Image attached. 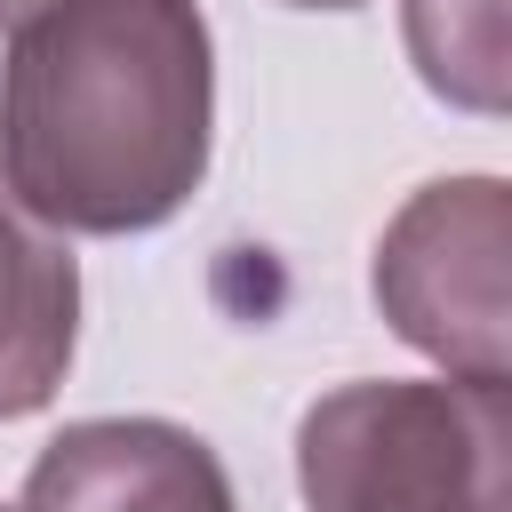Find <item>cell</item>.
<instances>
[{
	"label": "cell",
	"instance_id": "3",
	"mask_svg": "<svg viewBox=\"0 0 512 512\" xmlns=\"http://www.w3.org/2000/svg\"><path fill=\"white\" fill-rule=\"evenodd\" d=\"M512 192L504 176H440L376 240V312L440 376L512 384Z\"/></svg>",
	"mask_w": 512,
	"mask_h": 512
},
{
	"label": "cell",
	"instance_id": "6",
	"mask_svg": "<svg viewBox=\"0 0 512 512\" xmlns=\"http://www.w3.org/2000/svg\"><path fill=\"white\" fill-rule=\"evenodd\" d=\"M408 56L432 96L456 112L496 120L512 104V40H504V0H400Z\"/></svg>",
	"mask_w": 512,
	"mask_h": 512
},
{
	"label": "cell",
	"instance_id": "1",
	"mask_svg": "<svg viewBox=\"0 0 512 512\" xmlns=\"http://www.w3.org/2000/svg\"><path fill=\"white\" fill-rule=\"evenodd\" d=\"M200 0H56L0 56V200L48 232H160L208 184Z\"/></svg>",
	"mask_w": 512,
	"mask_h": 512
},
{
	"label": "cell",
	"instance_id": "8",
	"mask_svg": "<svg viewBox=\"0 0 512 512\" xmlns=\"http://www.w3.org/2000/svg\"><path fill=\"white\" fill-rule=\"evenodd\" d=\"M288 8H360V0H288Z\"/></svg>",
	"mask_w": 512,
	"mask_h": 512
},
{
	"label": "cell",
	"instance_id": "2",
	"mask_svg": "<svg viewBox=\"0 0 512 512\" xmlns=\"http://www.w3.org/2000/svg\"><path fill=\"white\" fill-rule=\"evenodd\" d=\"M304 512H512V384L360 376L296 424Z\"/></svg>",
	"mask_w": 512,
	"mask_h": 512
},
{
	"label": "cell",
	"instance_id": "5",
	"mask_svg": "<svg viewBox=\"0 0 512 512\" xmlns=\"http://www.w3.org/2000/svg\"><path fill=\"white\" fill-rule=\"evenodd\" d=\"M80 344V264L0 200V424L56 400Z\"/></svg>",
	"mask_w": 512,
	"mask_h": 512
},
{
	"label": "cell",
	"instance_id": "7",
	"mask_svg": "<svg viewBox=\"0 0 512 512\" xmlns=\"http://www.w3.org/2000/svg\"><path fill=\"white\" fill-rule=\"evenodd\" d=\"M56 0H0V32H24L32 16H48Z\"/></svg>",
	"mask_w": 512,
	"mask_h": 512
},
{
	"label": "cell",
	"instance_id": "4",
	"mask_svg": "<svg viewBox=\"0 0 512 512\" xmlns=\"http://www.w3.org/2000/svg\"><path fill=\"white\" fill-rule=\"evenodd\" d=\"M16 512H240L216 448L168 416H80L32 472Z\"/></svg>",
	"mask_w": 512,
	"mask_h": 512
}]
</instances>
